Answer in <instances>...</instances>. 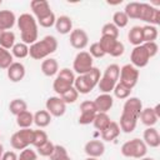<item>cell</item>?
<instances>
[{
	"instance_id": "1",
	"label": "cell",
	"mask_w": 160,
	"mask_h": 160,
	"mask_svg": "<svg viewBox=\"0 0 160 160\" xmlns=\"http://www.w3.org/2000/svg\"><path fill=\"white\" fill-rule=\"evenodd\" d=\"M16 22L20 30L21 42L26 45H32L34 42L38 41L39 30H38V22L34 15L29 12H24L16 19Z\"/></svg>"
},
{
	"instance_id": "2",
	"label": "cell",
	"mask_w": 160,
	"mask_h": 160,
	"mask_svg": "<svg viewBox=\"0 0 160 160\" xmlns=\"http://www.w3.org/2000/svg\"><path fill=\"white\" fill-rule=\"evenodd\" d=\"M58 49V40L52 35H46L41 40L34 42L29 46V55L34 60L46 59L50 54L55 52Z\"/></svg>"
},
{
	"instance_id": "3",
	"label": "cell",
	"mask_w": 160,
	"mask_h": 160,
	"mask_svg": "<svg viewBox=\"0 0 160 160\" xmlns=\"http://www.w3.org/2000/svg\"><path fill=\"white\" fill-rule=\"evenodd\" d=\"M119 74H120V66L118 64H110L109 66H106L102 76L98 82L101 94H110L114 90L115 85L119 81Z\"/></svg>"
},
{
	"instance_id": "4",
	"label": "cell",
	"mask_w": 160,
	"mask_h": 160,
	"mask_svg": "<svg viewBox=\"0 0 160 160\" xmlns=\"http://www.w3.org/2000/svg\"><path fill=\"white\" fill-rule=\"evenodd\" d=\"M122 156L125 158H134V159H141L148 152V146L141 139H131L129 141H125L121 145L120 149Z\"/></svg>"
},
{
	"instance_id": "5",
	"label": "cell",
	"mask_w": 160,
	"mask_h": 160,
	"mask_svg": "<svg viewBox=\"0 0 160 160\" xmlns=\"http://www.w3.org/2000/svg\"><path fill=\"white\" fill-rule=\"evenodd\" d=\"M32 139H34V130H31L30 128L20 129L11 135L10 144L15 150H24L32 144Z\"/></svg>"
},
{
	"instance_id": "6",
	"label": "cell",
	"mask_w": 160,
	"mask_h": 160,
	"mask_svg": "<svg viewBox=\"0 0 160 160\" xmlns=\"http://www.w3.org/2000/svg\"><path fill=\"white\" fill-rule=\"evenodd\" d=\"M98 42L100 44V46H101L102 51L105 52V55L109 54V55H111L114 58H119L125 51L124 44L118 39H112V38H109V36H101Z\"/></svg>"
},
{
	"instance_id": "7",
	"label": "cell",
	"mask_w": 160,
	"mask_h": 160,
	"mask_svg": "<svg viewBox=\"0 0 160 160\" xmlns=\"http://www.w3.org/2000/svg\"><path fill=\"white\" fill-rule=\"evenodd\" d=\"M139 20H142L144 22H148V25L156 26L160 24V10L148 2H140V14Z\"/></svg>"
},
{
	"instance_id": "8",
	"label": "cell",
	"mask_w": 160,
	"mask_h": 160,
	"mask_svg": "<svg viewBox=\"0 0 160 160\" xmlns=\"http://www.w3.org/2000/svg\"><path fill=\"white\" fill-rule=\"evenodd\" d=\"M139 69H136L135 66H132L131 64H125L122 68H120V74H119V82H121L122 85L132 89L139 80Z\"/></svg>"
},
{
	"instance_id": "9",
	"label": "cell",
	"mask_w": 160,
	"mask_h": 160,
	"mask_svg": "<svg viewBox=\"0 0 160 160\" xmlns=\"http://www.w3.org/2000/svg\"><path fill=\"white\" fill-rule=\"evenodd\" d=\"M92 68V58L88 51H79L72 62V70L78 75L88 72Z\"/></svg>"
},
{
	"instance_id": "10",
	"label": "cell",
	"mask_w": 160,
	"mask_h": 160,
	"mask_svg": "<svg viewBox=\"0 0 160 160\" xmlns=\"http://www.w3.org/2000/svg\"><path fill=\"white\" fill-rule=\"evenodd\" d=\"M150 59L151 58H150L148 50L145 49V46L142 44L141 45H138V46H134V49L131 50V54H130L131 65L135 66L136 69L145 68L149 64Z\"/></svg>"
},
{
	"instance_id": "11",
	"label": "cell",
	"mask_w": 160,
	"mask_h": 160,
	"mask_svg": "<svg viewBox=\"0 0 160 160\" xmlns=\"http://www.w3.org/2000/svg\"><path fill=\"white\" fill-rule=\"evenodd\" d=\"M45 110L55 118H60L66 111V104L61 100L60 96H50L45 102Z\"/></svg>"
},
{
	"instance_id": "12",
	"label": "cell",
	"mask_w": 160,
	"mask_h": 160,
	"mask_svg": "<svg viewBox=\"0 0 160 160\" xmlns=\"http://www.w3.org/2000/svg\"><path fill=\"white\" fill-rule=\"evenodd\" d=\"M70 45L76 50H82L89 44V35L84 29H72L70 32Z\"/></svg>"
},
{
	"instance_id": "13",
	"label": "cell",
	"mask_w": 160,
	"mask_h": 160,
	"mask_svg": "<svg viewBox=\"0 0 160 160\" xmlns=\"http://www.w3.org/2000/svg\"><path fill=\"white\" fill-rule=\"evenodd\" d=\"M30 8L32 10V14L36 19V21L45 19L50 14H52V10L50 8V4L46 0H32L30 2Z\"/></svg>"
},
{
	"instance_id": "14",
	"label": "cell",
	"mask_w": 160,
	"mask_h": 160,
	"mask_svg": "<svg viewBox=\"0 0 160 160\" xmlns=\"http://www.w3.org/2000/svg\"><path fill=\"white\" fill-rule=\"evenodd\" d=\"M84 151L89 158H100L105 152V145L100 140H90L85 144Z\"/></svg>"
},
{
	"instance_id": "15",
	"label": "cell",
	"mask_w": 160,
	"mask_h": 160,
	"mask_svg": "<svg viewBox=\"0 0 160 160\" xmlns=\"http://www.w3.org/2000/svg\"><path fill=\"white\" fill-rule=\"evenodd\" d=\"M142 102L139 98H135V96H129L126 99V101L124 102V106H122V111L124 112H128L130 115H134L136 118H139L141 110H142Z\"/></svg>"
},
{
	"instance_id": "16",
	"label": "cell",
	"mask_w": 160,
	"mask_h": 160,
	"mask_svg": "<svg viewBox=\"0 0 160 160\" xmlns=\"http://www.w3.org/2000/svg\"><path fill=\"white\" fill-rule=\"evenodd\" d=\"M6 71H8V78H9V80L12 81V82H19L20 80H22L24 76H25V72H26L24 64L19 62V61H14V62L6 69Z\"/></svg>"
},
{
	"instance_id": "17",
	"label": "cell",
	"mask_w": 160,
	"mask_h": 160,
	"mask_svg": "<svg viewBox=\"0 0 160 160\" xmlns=\"http://www.w3.org/2000/svg\"><path fill=\"white\" fill-rule=\"evenodd\" d=\"M74 88L75 90L79 92V94H89L94 88L95 85L89 80V78L82 74V75H78L75 76V81H74Z\"/></svg>"
},
{
	"instance_id": "18",
	"label": "cell",
	"mask_w": 160,
	"mask_h": 160,
	"mask_svg": "<svg viewBox=\"0 0 160 160\" xmlns=\"http://www.w3.org/2000/svg\"><path fill=\"white\" fill-rule=\"evenodd\" d=\"M142 141L145 142L146 146L159 148L160 146V135H159V131L154 126L146 128L145 131H144V134H142Z\"/></svg>"
},
{
	"instance_id": "19",
	"label": "cell",
	"mask_w": 160,
	"mask_h": 160,
	"mask_svg": "<svg viewBox=\"0 0 160 160\" xmlns=\"http://www.w3.org/2000/svg\"><path fill=\"white\" fill-rule=\"evenodd\" d=\"M138 119L136 116L134 115H130L128 112H121L120 115V130H122L124 132L129 134V132H132L136 128V124H138Z\"/></svg>"
},
{
	"instance_id": "20",
	"label": "cell",
	"mask_w": 160,
	"mask_h": 160,
	"mask_svg": "<svg viewBox=\"0 0 160 160\" xmlns=\"http://www.w3.org/2000/svg\"><path fill=\"white\" fill-rule=\"evenodd\" d=\"M54 26L59 34L66 35V34H70L72 31V20L68 15H61V16L56 18Z\"/></svg>"
},
{
	"instance_id": "21",
	"label": "cell",
	"mask_w": 160,
	"mask_h": 160,
	"mask_svg": "<svg viewBox=\"0 0 160 160\" xmlns=\"http://www.w3.org/2000/svg\"><path fill=\"white\" fill-rule=\"evenodd\" d=\"M98 112H108L114 105V98L110 94H100L94 100Z\"/></svg>"
},
{
	"instance_id": "22",
	"label": "cell",
	"mask_w": 160,
	"mask_h": 160,
	"mask_svg": "<svg viewBox=\"0 0 160 160\" xmlns=\"http://www.w3.org/2000/svg\"><path fill=\"white\" fill-rule=\"evenodd\" d=\"M16 22V16L11 10H0V30L9 31Z\"/></svg>"
},
{
	"instance_id": "23",
	"label": "cell",
	"mask_w": 160,
	"mask_h": 160,
	"mask_svg": "<svg viewBox=\"0 0 160 160\" xmlns=\"http://www.w3.org/2000/svg\"><path fill=\"white\" fill-rule=\"evenodd\" d=\"M120 131H121V130H120L119 124L115 122V121H111L102 131H100V132H101V139H102L104 141L110 142V141L115 140V139L120 135Z\"/></svg>"
},
{
	"instance_id": "24",
	"label": "cell",
	"mask_w": 160,
	"mask_h": 160,
	"mask_svg": "<svg viewBox=\"0 0 160 160\" xmlns=\"http://www.w3.org/2000/svg\"><path fill=\"white\" fill-rule=\"evenodd\" d=\"M59 71V62L56 59L52 58H46L41 62V72L45 76H54Z\"/></svg>"
},
{
	"instance_id": "25",
	"label": "cell",
	"mask_w": 160,
	"mask_h": 160,
	"mask_svg": "<svg viewBox=\"0 0 160 160\" xmlns=\"http://www.w3.org/2000/svg\"><path fill=\"white\" fill-rule=\"evenodd\" d=\"M139 118H140L141 122L145 126H148V128L154 126L158 122V120H159V118L155 114V111H154L152 108H145V109H142L141 112H140V115H139Z\"/></svg>"
},
{
	"instance_id": "26",
	"label": "cell",
	"mask_w": 160,
	"mask_h": 160,
	"mask_svg": "<svg viewBox=\"0 0 160 160\" xmlns=\"http://www.w3.org/2000/svg\"><path fill=\"white\" fill-rule=\"evenodd\" d=\"M51 122V115L46 110H39L34 114V124L38 128H46Z\"/></svg>"
},
{
	"instance_id": "27",
	"label": "cell",
	"mask_w": 160,
	"mask_h": 160,
	"mask_svg": "<svg viewBox=\"0 0 160 160\" xmlns=\"http://www.w3.org/2000/svg\"><path fill=\"white\" fill-rule=\"evenodd\" d=\"M16 124L20 129H28L34 124V114H31L29 110L20 112L16 115Z\"/></svg>"
},
{
	"instance_id": "28",
	"label": "cell",
	"mask_w": 160,
	"mask_h": 160,
	"mask_svg": "<svg viewBox=\"0 0 160 160\" xmlns=\"http://www.w3.org/2000/svg\"><path fill=\"white\" fill-rule=\"evenodd\" d=\"M128 40L130 44H132L134 46H138V45H141L144 41H142V29L141 26H132L129 32H128Z\"/></svg>"
},
{
	"instance_id": "29",
	"label": "cell",
	"mask_w": 160,
	"mask_h": 160,
	"mask_svg": "<svg viewBox=\"0 0 160 160\" xmlns=\"http://www.w3.org/2000/svg\"><path fill=\"white\" fill-rule=\"evenodd\" d=\"M110 122H111V120H110V116L108 115V112H96L94 121H92V125L99 131H102Z\"/></svg>"
},
{
	"instance_id": "30",
	"label": "cell",
	"mask_w": 160,
	"mask_h": 160,
	"mask_svg": "<svg viewBox=\"0 0 160 160\" xmlns=\"http://www.w3.org/2000/svg\"><path fill=\"white\" fill-rule=\"evenodd\" d=\"M15 40L16 38L12 31H2V34L0 35V46L6 50H10L15 45Z\"/></svg>"
},
{
	"instance_id": "31",
	"label": "cell",
	"mask_w": 160,
	"mask_h": 160,
	"mask_svg": "<svg viewBox=\"0 0 160 160\" xmlns=\"http://www.w3.org/2000/svg\"><path fill=\"white\" fill-rule=\"evenodd\" d=\"M142 29V41L144 42H150V41H155L158 39V28L152 26V25H145L141 26ZM142 42V44H144Z\"/></svg>"
},
{
	"instance_id": "32",
	"label": "cell",
	"mask_w": 160,
	"mask_h": 160,
	"mask_svg": "<svg viewBox=\"0 0 160 160\" xmlns=\"http://www.w3.org/2000/svg\"><path fill=\"white\" fill-rule=\"evenodd\" d=\"M9 110H10V112H11L12 115L16 116V115H19L20 112L28 110V104H26V101L22 100V99H14V100H11L10 104H9Z\"/></svg>"
},
{
	"instance_id": "33",
	"label": "cell",
	"mask_w": 160,
	"mask_h": 160,
	"mask_svg": "<svg viewBox=\"0 0 160 160\" xmlns=\"http://www.w3.org/2000/svg\"><path fill=\"white\" fill-rule=\"evenodd\" d=\"M11 55L18 59H24L29 55V45L24 42H15V45L11 49Z\"/></svg>"
},
{
	"instance_id": "34",
	"label": "cell",
	"mask_w": 160,
	"mask_h": 160,
	"mask_svg": "<svg viewBox=\"0 0 160 160\" xmlns=\"http://www.w3.org/2000/svg\"><path fill=\"white\" fill-rule=\"evenodd\" d=\"M125 15L129 19H139V14H140V2L138 1H131L128 2L125 9H124Z\"/></svg>"
},
{
	"instance_id": "35",
	"label": "cell",
	"mask_w": 160,
	"mask_h": 160,
	"mask_svg": "<svg viewBox=\"0 0 160 160\" xmlns=\"http://www.w3.org/2000/svg\"><path fill=\"white\" fill-rule=\"evenodd\" d=\"M12 62H14V56L11 55V52L0 46V69L6 70Z\"/></svg>"
},
{
	"instance_id": "36",
	"label": "cell",
	"mask_w": 160,
	"mask_h": 160,
	"mask_svg": "<svg viewBox=\"0 0 160 160\" xmlns=\"http://www.w3.org/2000/svg\"><path fill=\"white\" fill-rule=\"evenodd\" d=\"M131 90L132 89H130V88H128V86H125V85H122L121 82H119L118 81V84L115 85V88H114V95H115V98H118V99H128L129 96H130V94H131Z\"/></svg>"
},
{
	"instance_id": "37",
	"label": "cell",
	"mask_w": 160,
	"mask_h": 160,
	"mask_svg": "<svg viewBox=\"0 0 160 160\" xmlns=\"http://www.w3.org/2000/svg\"><path fill=\"white\" fill-rule=\"evenodd\" d=\"M101 36H109L112 39H118L119 38V29L112 22H106L101 28Z\"/></svg>"
},
{
	"instance_id": "38",
	"label": "cell",
	"mask_w": 160,
	"mask_h": 160,
	"mask_svg": "<svg viewBox=\"0 0 160 160\" xmlns=\"http://www.w3.org/2000/svg\"><path fill=\"white\" fill-rule=\"evenodd\" d=\"M129 22V18L125 15L124 11H116L114 12L112 15V24L118 28V29H121V28H125Z\"/></svg>"
},
{
	"instance_id": "39",
	"label": "cell",
	"mask_w": 160,
	"mask_h": 160,
	"mask_svg": "<svg viewBox=\"0 0 160 160\" xmlns=\"http://www.w3.org/2000/svg\"><path fill=\"white\" fill-rule=\"evenodd\" d=\"M49 140L48 138V134L44 131V130H34V139H32V146L35 148H39L41 145H44L46 141Z\"/></svg>"
},
{
	"instance_id": "40",
	"label": "cell",
	"mask_w": 160,
	"mask_h": 160,
	"mask_svg": "<svg viewBox=\"0 0 160 160\" xmlns=\"http://www.w3.org/2000/svg\"><path fill=\"white\" fill-rule=\"evenodd\" d=\"M60 98H61V100L65 102V104H72V102H75L76 100H78V98H79V92L75 90V88L72 86V88H70L68 91H65L62 95H60Z\"/></svg>"
},
{
	"instance_id": "41",
	"label": "cell",
	"mask_w": 160,
	"mask_h": 160,
	"mask_svg": "<svg viewBox=\"0 0 160 160\" xmlns=\"http://www.w3.org/2000/svg\"><path fill=\"white\" fill-rule=\"evenodd\" d=\"M54 146H55V144H52L50 140H48L44 145H41V146L36 148V150H38V152H39L41 156L50 158V155H51V154H52V151H54Z\"/></svg>"
},
{
	"instance_id": "42",
	"label": "cell",
	"mask_w": 160,
	"mask_h": 160,
	"mask_svg": "<svg viewBox=\"0 0 160 160\" xmlns=\"http://www.w3.org/2000/svg\"><path fill=\"white\" fill-rule=\"evenodd\" d=\"M90 55H91V58L94 59V58H96V59H99V58H102V56H105V52L102 51V49H101V46H100V44L96 41V42H92L91 45H90V48H89V51H88Z\"/></svg>"
},
{
	"instance_id": "43",
	"label": "cell",
	"mask_w": 160,
	"mask_h": 160,
	"mask_svg": "<svg viewBox=\"0 0 160 160\" xmlns=\"http://www.w3.org/2000/svg\"><path fill=\"white\" fill-rule=\"evenodd\" d=\"M65 156H68V150L61 145H55L54 151L50 155V160H59V159L65 158Z\"/></svg>"
},
{
	"instance_id": "44",
	"label": "cell",
	"mask_w": 160,
	"mask_h": 160,
	"mask_svg": "<svg viewBox=\"0 0 160 160\" xmlns=\"http://www.w3.org/2000/svg\"><path fill=\"white\" fill-rule=\"evenodd\" d=\"M36 159H38V154L30 148L21 150L20 155H18V160H36Z\"/></svg>"
},
{
	"instance_id": "45",
	"label": "cell",
	"mask_w": 160,
	"mask_h": 160,
	"mask_svg": "<svg viewBox=\"0 0 160 160\" xmlns=\"http://www.w3.org/2000/svg\"><path fill=\"white\" fill-rule=\"evenodd\" d=\"M80 112H98L96 105L94 101L85 100L80 104Z\"/></svg>"
},
{
	"instance_id": "46",
	"label": "cell",
	"mask_w": 160,
	"mask_h": 160,
	"mask_svg": "<svg viewBox=\"0 0 160 160\" xmlns=\"http://www.w3.org/2000/svg\"><path fill=\"white\" fill-rule=\"evenodd\" d=\"M96 112H80V116H79V124L80 125H88V124H91L94 121V118H95Z\"/></svg>"
},
{
	"instance_id": "47",
	"label": "cell",
	"mask_w": 160,
	"mask_h": 160,
	"mask_svg": "<svg viewBox=\"0 0 160 160\" xmlns=\"http://www.w3.org/2000/svg\"><path fill=\"white\" fill-rule=\"evenodd\" d=\"M142 45H144V46H145V49L148 50V52H149L150 58H154V56H155V55L158 54V51H159V45L156 44V41L144 42Z\"/></svg>"
},
{
	"instance_id": "48",
	"label": "cell",
	"mask_w": 160,
	"mask_h": 160,
	"mask_svg": "<svg viewBox=\"0 0 160 160\" xmlns=\"http://www.w3.org/2000/svg\"><path fill=\"white\" fill-rule=\"evenodd\" d=\"M1 160H18V155L15 151H5L1 156Z\"/></svg>"
},
{
	"instance_id": "49",
	"label": "cell",
	"mask_w": 160,
	"mask_h": 160,
	"mask_svg": "<svg viewBox=\"0 0 160 160\" xmlns=\"http://www.w3.org/2000/svg\"><path fill=\"white\" fill-rule=\"evenodd\" d=\"M152 109H154L155 114L158 115V118H160V105H159V104H156V105H155V106H154Z\"/></svg>"
},
{
	"instance_id": "50",
	"label": "cell",
	"mask_w": 160,
	"mask_h": 160,
	"mask_svg": "<svg viewBox=\"0 0 160 160\" xmlns=\"http://www.w3.org/2000/svg\"><path fill=\"white\" fill-rule=\"evenodd\" d=\"M2 154H4V146H2V144L0 142V160H1V156H2Z\"/></svg>"
},
{
	"instance_id": "51",
	"label": "cell",
	"mask_w": 160,
	"mask_h": 160,
	"mask_svg": "<svg viewBox=\"0 0 160 160\" xmlns=\"http://www.w3.org/2000/svg\"><path fill=\"white\" fill-rule=\"evenodd\" d=\"M59 160H71V158L68 155V156H65V158H61V159H59Z\"/></svg>"
},
{
	"instance_id": "52",
	"label": "cell",
	"mask_w": 160,
	"mask_h": 160,
	"mask_svg": "<svg viewBox=\"0 0 160 160\" xmlns=\"http://www.w3.org/2000/svg\"><path fill=\"white\" fill-rule=\"evenodd\" d=\"M139 160H154V159H152V158H145V156H144V158H141V159H139Z\"/></svg>"
},
{
	"instance_id": "53",
	"label": "cell",
	"mask_w": 160,
	"mask_h": 160,
	"mask_svg": "<svg viewBox=\"0 0 160 160\" xmlns=\"http://www.w3.org/2000/svg\"><path fill=\"white\" fill-rule=\"evenodd\" d=\"M85 160H98V159H96V158H89V156H88Z\"/></svg>"
},
{
	"instance_id": "54",
	"label": "cell",
	"mask_w": 160,
	"mask_h": 160,
	"mask_svg": "<svg viewBox=\"0 0 160 160\" xmlns=\"http://www.w3.org/2000/svg\"><path fill=\"white\" fill-rule=\"evenodd\" d=\"M1 34H2V30H0V35H1Z\"/></svg>"
},
{
	"instance_id": "55",
	"label": "cell",
	"mask_w": 160,
	"mask_h": 160,
	"mask_svg": "<svg viewBox=\"0 0 160 160\" xmlns=\"http://www.w3.org/2000/svg\"><path fill=\"white\" fill-rule=\"evenodd\" d=\"M1 2H2V1H1V0H0V5H1Z\"/></svg>"
}]
</instances>
